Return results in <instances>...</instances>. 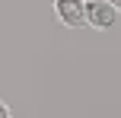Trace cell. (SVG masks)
Instances as JSON below:
<instances>
[{
    "mask_svg": "<svg viewBox=\"0 0 121 118\" xmlns=\"http://www.w3.org/2000/svg\"><path fill=\"white\" fill-rule=\"evenodd\" d=\"M112 6H115V10H118V13H121V0H112Z\"/></svg>",
    "mask_w": 121,
    "mask_h": 118,
    "instance_id": "cell-4",
    "label": "cell"
},
{
    "mask_svg": "<svg viewBox=\"0 0 121 118\" xmlns=\"http://www.w3.org/2000/svg\"><path fill=\"white\" fill-rule=\"evenodd\" d=\"M54 13L67 29H83L86 26V0H54Z\"/></svg>",
    "mask_w": 121,
    "mask_h": 118,
    "instance_id": "cell-2",
    "label": "cell"
},
{
    "mask_svg": "<svg viewBox=\"0 0 121 118\" xmlns=\"http://www.w3.org/2000/svg\"><path fill=\"white\" fill-rule=\"evenodd\" d=\"M118 22V10L112 6V0H86V26L105 32Z\"/></svg>",
    "mask_w": 121,
    "mask_h": 118,
    "instance_id": "cell-1",
    "label": "cell"
},
{
    "mask_svg": "<svg viewBox=\"0 0 121 118\" xmlns=\"http://www.w3.org/2000/svg\"><path fill=\"white\" fill-rule=\"evenodd\" d=\"M0 118H10V105H6L3 99H0Z\"/></svg>",
    "mask_w": 121,
    "mask_h": 118,
    "instance_id": "cell-3",
    "label": "cell"
}]
</instances>
